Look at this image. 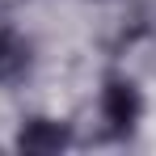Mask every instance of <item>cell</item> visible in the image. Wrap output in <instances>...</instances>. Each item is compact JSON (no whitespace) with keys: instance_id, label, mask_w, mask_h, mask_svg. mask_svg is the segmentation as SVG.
Listing matches in <instances>:
<instances>
[{"instance_id":"cell-3","label":"cell","mask_w":156,"mask_h":156,"mask_svg":"<svg viewBox=\"0 0 156 156\" xmlns=\"http://www.w3.org/2000/svg\"><path fill=\"white\" fill-rule=\"evenodd\" d=\"M26 68H30V42L21 34H13V30L0 26V84L21 80Z\"/></svg>"},{"instance_id":"cell-2","label":"cell","mask_w":156,"mask_h":156,"mask_svg":"<svg viewBox=\"0 0 156 156\" xmlns=\"http://www.w3.org/2000/svg\"><path fill=\"white\" fill-rule=\"evenodd\" d=\"M17 148L26 156H55L68 148V131L59 122H51V118H30L21 127V135H17Z\"/></svg>"},{"instance_id":"cell-1","label":"cell","mask_w":156,"mask_h":156,"mask_svg":"<svg viewBox=\"0 0 156 156\" xmlns=\"http://www.w3.org/2000/svg\"><path fill=\"white\" fill-rule=\"evenodd\" d=\"M101 114H105L110 135H127L139 118V89L122 76H110L101 89Z\"/></svg>"}]
</instances>
